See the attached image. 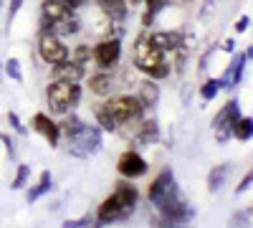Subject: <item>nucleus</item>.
<instances>
[{
  "label": "nucleus",
  "instance_id": "obj_12",
  "mask_svg": "<svg viewBox=\"0 0 253 228\" xmlns=\"http://www.w3.org/2000/svg\"><path fill=\"white\" fill-rule=\"evenodd\" d=\"M69 15H74V10L66 8L61 0H43V3H41V28H46V26L69 18Z\"/></svg>",
  "mask_w": 253,
  "mask_h": 228
},
{
  "label": "nucleus",
  "instance_id": "obj_16",
  "mask_svg": "<svg viewBox=\"0 0 253 228\" xmlns=\"http://www.w3.org/2000/svg\"><path fill=\"white\" fill-rule=\"evenodd\" d=\"M137 99L142 101L144 109H152L157 101H160V87L155 84V79L147 76L144 81H139V89H137Z\"/></svg>",
  "mask_w": 253,
  "mask_h": 228
},
{
  "label": "nucleus",
  "instance_id": "obj_30",
  "mask_svg": "<svg viewBox=\"0 0 253 228\" xmlns=\"http://www.w3.org/2000/svg\"><path fill=\"white\" fill-rule=\"evenodd\" d=\"M0 142L5 144V152H8V157L13 160V157H15V142H13V137H8V135H0Z\"/></svg>",
  "mask_w": 253,
  "mask_h": 228
},
{
  "label": "nucleus",
  "instance_id": "obj_20",
  "mask_svg": "<svg viewBox=\"0 0 253 228\" xmlns=\"http://www.w3.org/2000/svg\"><path fill=\"white\" fill-rule=\"evenodd\" d=\"M94 117H96V124L104 130V132H117L119 130V124H117V119L112 117V112L107 109V104H94Z\"/></svg>",
  "mask_w": 253,
  "mask_h": 228
},
{
  "label": "nucleus",
  "instance_id": "obj_27",
  "mask_svg": "<svg viewBox=\"0 0 253 228\" xmlns=\"http://www.w3.org/2000/svg\"><path fill=\"white\" fill-rule=\"evenodd\" d=\"M69 58L79 61V64H86V61L91 58V46H86V44H81V46H76V51H74V53H71Z\"/></svg>",
  "mask_w": 253,
  "mask_h": 228
},
{
  "label": "nucleus",
  "instance_id": "obj_25",
  "mask_svg": "<svg viewBox=\"0 0 253 228\" xmlns=\"http://www.w3.org/2000/svg\"><path fill=\"white\" fill-rule=\"evenodd\" d=\"M218 91H220V81H218V79H208L205 84L200 87V96H203L205 101H213V99L218 96Z\"/></svg>",
  "mask_w": 253,
  "mask_h": 228
},
{
  "label": "nucleus",
  "instance_id": "obj_35",
  "mask_svg": "<svg viewBox=\"0 0 253 228\" xmlns=\"http://www.w3.org/2000/svg\"><path fill=\"white\" fill-rule=\"evenodd\" d=\"M86 223H91V218H81V221H66V226H69V228H71V226H74V228H79V226H86Z\"/></svg>",
  "mask_w": 253,
  "mask_h": 228
},
{
  "label": "nucleus",
  "instance_id": "obj_11",
  "mask_svg": "<svg viewBox=\"0 0 253 228\" xmlns=\"http://www.w3.org/2000/svg\"><path fill=\"white\" fill-rule=\"evenodd\" d=\"M147 36H150V41L165 53H172V51H177L180 46L187 44V38L180 31H155V33H147Z\"/></svg>",
  "mask_w": 253,
  "mask_h": 228
},
{
  "label": "nucleus",
  "instance_id": "obj_4",
  "mask_svg": "<svg viewBox=\"0 0 253 228\" xmlns=\"http://www.w3.org/2000/svg\"><path fill=\"white\" fill-rule=\"evenodd\" d=\"M107 104V109L112 112V117L117 119L119 127H124V124H134L144 117V107L142 101L137 99V94H119V96H112L104 101Z\"/></svg>",
  "mask_w": 253,
  "mask_h": 228
},
{
  "label": "nucleus",
  "instance_id": "obj_13",
  "mask_svg": "<svg viewBox=\"0 0 253 228\" xmlns=\"http://www.w3.org/2000/svg\"><path fill=\"white\" fill-rule=\"evenodd\" d=\"M84 74H86V66L74 61V58H66V61H61V64L51 66V76L61 79V81H81Z\"/></svg>",
  "mask_w": 253,
  "mask_h": 228
},
{
  "label": "nucleus",
  "instance_id": "obj_1",
  "mask_svg": "<svg viewBox=\"0 0 253 228\" xmlns=\"http://www.w3.org/2000/svg\"><path fill=\"white\" fill-rule=\"evenodd\" d=\"M150 203L157 208V213L162 216V223H172V226H182L195 218L193 205L187 203V198L182 195L180 185L172 175L170 168H165L150 185Z\"/></svg>",
  "mask_w": 253,
  "mask_h": 228
},
{
  "label": "nucleus",
  "instance_id": "obj_28",
  "mask_svg": "<svg viewBox=\"0 0 253 228\" xmlns=\"http://www.w3.org/2000/svg\"><path fill=\"white\" fill-rule=\"evenodd\" d=\"M251 185H253V168L243 175V180L238 182V188H236V195H241V193H246L248 188H251Z\"/></svg>",
  "mask_w": 253,
  "mask_h": 228
},
{
  "label": "nucleus",
  "instance_id": "obj_22",
  "mask_svg": "<svg viewBox=\"0 0 253 228\" xmlns=\"http://www.w3.org/2000/svg\"><path fill=\"white\" fill-rule=\"evenodd\" d=\"M225 178H228V165H215L213 170L208 173V190L210 193H218L223 185H225Z\"/></svg>",
  "mask_w": 253,
  "mask_h": 228
},
{
  "label": "nucleus",
  "instance_id": "obj_21",
  "mask_svg": "<svg viewBox=\"0 0 253 228\" xmlns=\"http://www.w3.org/2000/svg\"><path fill=\"white\" fill-rule=\"evenodd\" d=\"M51 185H53V178H51V173H48V170H43V173H41V178H38V182L28 190L26 200H28V203H36L38 198H43V195L51 190Z\"/></svg>",
  "mask_w": 253,
  "mask_h": 228
},
{
  "label": "nucleus",
  "instance_id": "obj_34",
  "mask_svg": "<svg viewBox=\"0 0 253 228\" xmlns=\"http://www.w3.org/2000/svg\"><path fill=\"white\" fill-rule=\"evenodd\" d=\"M61 3L66 5V8H71V10H76V8H81V5H84V0H61Z\"/></svg>",
  "mask_w": 253,
  "mask_h": 228
},
{
  "label": "nucleus",
  "instance_id": "obj_37",
  "mask_svg": "<svg viewBox=\"0 0 253 228\" xmlns=\"http://www.w3.org/2000/svg\"><path fill=\"white\" fill-rule=\"evenodd\" d=\"M251 213H253V211H251Z\"/></svg>",
  "mask_w": 253,
  "mask_h": 228
},
{
  "label": "nucleus",
  "instance_id": "obj_19",
  "mask_svg": "<svg viewBox=\"0 0 253 228\" xmlns=\"http://www.w3.org/2000/svg\"><path fill=\"white\" fill-rule=\"evenodd\" d=\"M84 124H86V122H84L81 117H76V114H63V119L58 122V130H61V137H66V139H71L74 135H79L81 130H84Z\"/></svg>",
  "mask_w": 253,
  "mask_h": 228
},
{
  "label": "nucleus",
  "instance_id": "obj_5",
  "mask_svg": "<svg viewBox=\"0 0 253 228\" xmlns=\"http://www.w3.org/2000/svg\"><path fill=\"white\" fill-rule=\"evenodd\" d=\"M66 142H69V155H74L79 160H86L101 150V127L84 124V130Z\"/></svg>",
  "mask_w": 253,
  "mask_h": 228
},
{
  "label": "nucleus",
  "instance_id": "obj_33",
  "mask_svg": "<svg viewBox=\"0 0 253 228\" xmlns=\"http://www.w3.org/2000/svg\"><path fill=\"white\" fill-rule=\"evenodd\" d=\"M223 51L233 53V51H236V41H233V38H225V41H223Z\"/></svg>",
  "mask_w": 253,
  "mask_h": 228
},
{
  "label": "nucleus",
  "instance_id": "obj_24",
  "mask_svg": "<svg viewBox=\"0 0 253 228\" xmlns=\"http://www.w3.org/2000/svg\"><path fill=\"white\" fill-rule=\"evenodd\" d=\"M0 66H3V74H5L8 79L18 81V84L23 81V69H20V61H18V58H8L5 64H0Z\"/></svg>",
  "mask_w": 253,
  "mask_h": 228
},
{
  "label": "nucleus",
  "instance_id": "obj_23",
  "mask_svg": "<svg viewBox=\"0 0 253 228\" xmlns=\"http://www.w3.org/2000/svg\"><path fill=\"white\" fill-rule=\"evenodd\" d=\"M233 137L238 142H248L253 137V117H238L233 124Z\"/></svg>",
  "mask_w": 253,
  "mask_h": 228
},
{
  "label": "nucleus",
  "instance_id": "obj_15",
  "mask_svg": "<svg viewBox=\"0 0 253 228\" xmlns=\"http://www.w3.org/2000/svg\"><path fill=\"white\" fill-rule=\"evenodd\" d=\"M99 8L104 18L114 20V23H124L126 15H129V3L126 0H99Z\"/></svg>",
  "mask_w": 253,
  "mask_h": 228
},
{
  "label": "nucleus",
  "instance_id": "obj_14",
  "mask_svg": "<svg viewBox=\"0 0 253 228\" xmlns=\"http://www.w3.org/2000/svg\"><path fill=\"white\" fill-rule=\"evenodd\" d=\"M246 53H236L233 56V64H230L228 69H225V74H223V79H218L220 81V89H233V87H238L241 84V79H243V69H246Z\"/></svg>",
  "mask_w": 253,
  "mask_h": 228
},
{
  "label": "nucleus",
  "instance_id": "obj_32",
  "mask_svg": "<svg viewBox=\"0 0 253 228\" xmlns=\"http://www.w3.org/2000/svg\"><path fill=\"white\" fill-rule=\"evenodd\" d=\"M248 26H251V18H248V15H241V18H238V23H236V33L248 31Z\"/></svg>",
  "mask_w": 253,
  "mask_h": 228
},
{
  "label": "nucleus",
  "instance_id": "obj_10",
  "mask_svg": "<svg viewBox=\"0 0 253 228\" xmlns=\"http://www.w3.org/2000/svg\"><path fill=\"white\" fill-rule=\"evenodd\" d=\"M31 127L43 137L51 147H58V139H61V130H58V122H53L51 119V114H43V112H38V114H33V119H31Z\"/></svg>",
  "mask_w": 253,
  "mask_h": 228
},
{
  "label": "nucleus",
  "instance_id": "obj_36",
  "mask_svg": "<svg viewBox=\"0 0 253 228\" xmlns=\"http://www.w3.org/2000/svg\"><path fill=\"white\" fill-rule=\"evenodd\" d=\"M0 8H3V0H0Z\"/></svg>",
  "mask_w": 253,
  "mask_h": 228
},
{
  "label": "nucleus",
  "instance_id": "obj_7",
  "mask_svg": "<svg viewBox=\"0 0 253 228\" xmlns=\"http://www.w3.org/2000/svg\"><path fill=\"white\" fill-rule=\"evenodd\" d=\"M134 208H137V205L126 203L124 198H119L117 193H112L107 200L99 205V211H96V223L104 226V223H119V221H126V218L134 213Z\"/></svg>",
  "mask_w": 253,
  "mask_h": 228
},
{
  "label": "nucleus",
  "instance_id": "obj_31",
  "mask_svg": "<svg viewBox=\"0 0 253 228\" xmlns=\"http://www.w3.org/2000/svg\"><path fill=\"white\" fill-rule=\"evenodd\" d=\"M8 122H10V127H13L18 135H26V127L20 124V119H18V114H15V112H10V114H8Z\"/></svg>",
  "mask_w": 253,
  "mask_h": 228
},
{
  "label": "nucleus",
  "instance_id": "obj_17",
  "mask_svg": "<svg viewBox=\"0 0 253 228\" xmlns=\"http://www.w3.org/2000/svg\"><path fill=\"white\" fill-rule=\"evenodd\" d=\"M89 89H91V94H96V96H109V94L114 91V76L107 74V69L99 71V74H94V76L89 79Z\"/></svg>",
  "mask_w": 253,
  "mask_h": 228
},
{
  "label": "nucleus",
  "instance_id": "obj_8",
  "mask_svg": "<svg viewBox=\"0 0 253 228\" xmlns=\"http://www.w3.org/2000/svg\"><path fill=\"white\" fill-rule=\"evenodd\" d=\"M91 58L99 69H114L122 58V41L117 36H107L91 48Z\"/></svg>",
  "mask_w": 253,
  "mask_h": 228
},
{
  "label": "nucleus",
  "instance_id": "obj_9",
  "mask_svg": "<svg viewBox=\"0 0 253 228\" xmlns=\"http://www.w3.org/2000/svg\"><path fill=\"white\" fill-rule=\"evenodd\" d=\"M117 170H119V175L126 178V180H137V178L147 175V160H144L134 147H129V150H124V152L119 155Z\"/></svg>",
  "mask_w": 253,
  "mask_h": 228
},
{
  "label": "nucleus",
  "instance_id": "obj_6",
  "mask_svg": "<svg viewBox=\"0 0 253 228\" xmlns=\"http://www.w3.org/2000/svg\"><path fill=\"white\" fill-rule=\"evenodd\" d=\"M36 48H38L41 61H43V64H48V66L61 64V61H66V58L71 56L69 46L63 44V38L56 36V33H51V31H38V44H36Z\"/></svg>",
  "mask_w": 253,
  "mask_h": 228
},
{
  "label": "nucleus",
  "instance_id": "obj_3",
  "mask_svg": "<svg viewBox=\"0 0 253 228\" xmlns=\"http://www.w3.org/2000/svg\"><path fill=\"white\" fill-rule=\"evenodd\" d=\"M46 101H48V112L51 114H66L71 112L79 101H81V87L79 81H61L53 79V84L46 89Z\"/></svg>",
  "mask_w": 253,
  "mask_h": 228
},
{
  "label": "nucleus",
  "instance_id": "obj_2",
  "mask_svg": "<svg viewBox=\"0 0 253 228\" xmlns=\"http://www.w3.org/2000/svg\"><path fill=\"white\" fill-rule=\"evenodd\" d=\"M134 66L142 74H147L150 79H155V81L167 79V76H170V71H172V66H170V61H167L165 51H160L150 41V36H147V33L137 36V44H134Z\"/></svg>",
  "mask_w": 253,
  "mask_h": 228
},
{
  "label": "nucleus",
  "instance_id": "obj_29",
  "mask_svg": "<svg viewBox=\"0 0 253 228\" xmlns=\"http://www.w3.org/2000/svg\"><path fill=\"white\" fill-rule=\"evenodd\" d=\"M20 8H23V0H10V5H8V26L13 23V18L18 15Z\"/></svg>",
  "mask_w": 253,
  "mask_h": 228
},
{
  "label": "nucleus",
  "instance_id": "obj_26",
  "mask_svg": "<svg viewBox=\"0 0 253 228\" xmlns=\"http://www.w3.org/2000/svg\"><path fill=\"white\" fill-rule=\"evenodd\" d=\"M28 178H31V168H28V165H18L15 178H13V182H10V188H13V190H20V188H23V185L28 182Z\"/></svg>",
  "mask_w": 253,
  "mask_h": 228
},
{
  "label": "nucleus",
  "instance_id": "obj_18",
  "mask_svg": "<svg viewBox=\"0 0 253 228\" xmlns=\"http://www.w3.org/2000/svg\"><path fill=\"white\" fill-rule=\"evenodd\" d=\"M41 31H51V33H56V36H61V38L76 36V33L81 31V20L74 18V15H69V18L56 20V23H51V26H46V28H41Z\"/></svg>",
  "mask_w": 253,
  "mask_h": 228
}]
</instances>
